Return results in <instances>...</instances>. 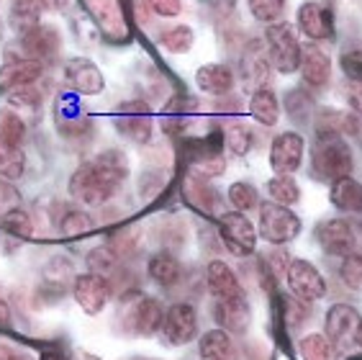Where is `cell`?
Segmentation results:
<instances>
[{"label": "cell", "mask_w": 362, "mask_h": 360, "mask_svg": "<svg viewBox=\"0 0 362 360\" xmlns=\"http://www.w3.org/2000/svg\"><path fill=\"white\" fill-rule=\"evenodd\" d=\"M129 178V159L121 150H105L90 162H83L70 178V196L83 206H103L119 193Z\"/></svg>", "instance_id": "1"}, {"label": "cell", "mask_w": 362, "mask_h": 360, "mask_svg": "<svg viewBox=\"0 0 362 360\" xmlns=\"http://www.w3.org/2000/svg\"><path fill=\"white\" fill-rule=\"evenodd\" d=\"M352 167H355V154L344 134L332 132V129L316 132V145L311 150V170L316 178L334 183L352 173Z\"/></svg>", "instance_id": "2"}, {"label": "cell", "mask_w": 362, "mask_h": 360, "mask_svg": "<svg viewBox=\"0 0 362 360\" xmlns=\"http://www.w3.org/2000/svg\"><path fill=\"white\" fill-rule=\"evenodd\" d=\"M267 42V57H270L272 69H278L280 75H293L300 69V57H303V47L298 42L296 26L288 21H278L267 26L265 31Z\"/></svg>", "instance_id": "3"}, {"label": "cell", "mask_w": 362, "mask_h": 360, "mask_svg": "<svg viewBox=\"0 0 362 360\" xmlns=\"http://www.w3.org/2000/svg\"><path fill=\"white\" fill-rule=\"evenodd\" d=\"M324 332L339 353H355L362 347V314L352 304L329 306L324 317Z\"/></svg>", "instance_id": "4"}, {"label": "cell", "mask_w": 362, "mask_h": 360, "mask_svg": "<svg viewBox=\"0 0 362 360\" xmlns=\"http://www.w3.org/2000/svg\"><path fill=\"white\" fill-rule=\"evenodd\" d=\"M300 229H303V224H300L298 214L291 206H283V203H275V201L259 203L257 235L267 244L280 247V244L293 242V240H298Z\"/></svg>", "instance_id": "5"}, {"label": "cell", "mask_w": 362, "mask_h": 360, "mask_svg": "<svg viewBox=\"0 0 362 360\" xmlns=\"http://www.w3.org/2000/svg\"><path fill=\"white\" fill-rule=\"evenodd\" d=\"M121 322L129 332H136L141 337H152L154 332H162V322H165V309H162L160 298L144 296V293H129L121 306Z\"/></svg>", "instance_id": "6"}, {"label": "cell", "mask_w": 362, "mask_h": 360, "mask_svg": "<svg viewBox=\"0 0 362 360\" xmlns=\"http://www.w3.org/2000/svg\"><path fill=\"white\" fill-rule=\"evenodd\" d=\"M218 237L234 257H250L257 249V229L250 216L237 208L218 214Z\"/></svg>", "instance_id": "7"}, {"label": "cell", "mask_w": 362, "mask_h": 360, "mask_svg": "<svg viewBox=\"0 0 362 360\" xmlns=\"http://www.w3.org/2000/svg\"><path fill=\"white\" fill-rule=\"evenodd\" d=\"M286 283L291 288V293L306 304H316L329 293L327 278L321 276V270L316 268L311 260H291L286 270Z\"/></svg>", "instance_id": "8"}, {"label": "cell", "mask_w": 362, "mask_h": 360, "mask_svg": "<svg viewBox=\"0 0 362 360\" xmlns=\"http://www.w3.org/2000/svg\"><path fill=\"white\" fill-rule=\"evenodd\" d=\"M316 242L319 247L332 257H347L352 252H357V235L355 227L341 219V216H334V219H324L321 224H316Z\"/></svg>", "instance_id": "9"}, {"label": "cell", "mask_w": 362, "mask_h": 360, "mask_svg": "<svg viewBox=\"0 0 362 360\" xmlns=\"http://www.w3.org/2000/svg\"><path fill=\"white\" fill-rule=\"evenodd\" d=\"M306 154V139L298 132H280L270 145V167L275 175L298 173Z\"/></svg>", "instance_id": "10"}, {"label": "cell", "mask_w": 362, "mask_h": 360, "mask_svg": "<svg viewBox=\"0 0 362 360\" xmlns=\"http://www.w3.org/2000/svg\"><path fill=\"white\" fill-rule=\"evenodd\" d=\"M296 26L311 42H327L334 36V13L321 0H306L296 11Z\"/></svg>", "instance_id": "11"}, {"label": "cell", "mask_w": 362, "mask_h": 360, "mask_svg": "<svg viewBox=\"0 0 362 360\" xmlns=\"http://www.w3.org/2000/svg\"><path fill=\"white\" fill-rule=\"evenodd\" d=\"M198 334V312L188 301H177L165 312V322H162V337L168 339V345L182 347L193 342Z\"/></svg>", "instance_id": "12"}, {"label": "cell", "mask_w": 362, "mask_h": 360, "mask_svg": "<svg viewBox=\"0 0 362 360\" xmlns=\"http://www.w3.org/2000/svg\"><path fill=\"white\" fill-rule=\"evenodd\" d=\"M72 293H75V301L80 304L85 314H100L108 304V298H111V283L105 281L103 273H83V276L75 278V283H72Z\"/></svg>", "instance_id": "13"}, {"label": "cell", "mask_w": 362, "mask_h": 360, "mask_svg": "<svg viewBox=\"0 0 362 360\" xmlns=\"http://www.w3.org/2000/svg\"><path fill=\"white\" fill-rule=\"evenodd\" d=\"M214 319L216 327L229 334H244L252 327V306L247 293L234 298H214Z\"/></svg>", "instance_id": "14"}, {"label": "cell", "mask_w": 362, "mask_h": 360, "mask_svg": "<svg viewBox=\"0 0 362 360\" xmlns=\"http://www.w3.org/2000/svg\"><path fill=\"white\" fill-rule=\"evenodd\" d=\"M116 126L124 137H129L136 145H146L152 139V118H149V111L146 106L141 103H129L124 106L116 116Z\"/></svg>", "instance_id": "15"}, {"label": "cell", "mask_w": 362, "mask_h": 360, "mask_svg": "<svg viewBox=\"0 0 362 360\" xmlns=\"http://www.w3.org/2000/svg\"><path fill=\"white\" fill-rule=\"evenodd\" d=\"M195 85H198V90L209 93V96H226L237 85V75H234V69L229 64L223 62L201 64L195 69Z\"/></svg>", "instance_id": "16"}, {"label": "cell", "mask_w": 362, "mask_h": 360, "mask_svg": "<svg viewBox=\"0 0 362 360\" xmlns=\"http://www.w3.org/2000/svg\"><path fill=\"white\" fill-rule=\"evenodd\" d=\"M206 286L214 298H234L244 293L242 281L226 260H211L206 268Z\"/></svg>", "instance_id": "17"}, {"label": "cell", "mask_w": 362, "mask_h": 360, "mask_svg": "<svg viewBox=\"0 0 362 360\" xmlns=\"http://www.w3.org/2000/svg\"><path fill=\"white\" fill-rule=\"evenodd\" d=\"M64 77H67V83L70 88H75L77 93H83V96H98V93H103L105 88V80H103V72L98 69V64H93L90 60H72L64 69Z\"/></svg>", "instance_id": "18"}, {"label": "cell", "mask_w": 362, "mask_h": 360, "mask_svg": "<svg viewBox=\"0 0 362 360\" xmlns=\"http://www.w3.org/2000/svg\"><path fill=\"white\" fill-rule=\"evenodd\" d=\"M21 49L26 57L47 62L59 52V34L49 26H31L21 31Z\"/></svg>", "instance_id": "19"}, {"label": "cell", "mask_w": 362, "mask_h": 360, "mask_svg": "<svg viewBox=\"0 0 362 360\" xmlns=\"http://www.w3.org/2000/svg\"><path fill=\"white\" fill-rule=\"evenodd\" d=\"M300 77L308 88H324L332 80V57L316 44L303 49L300 57Z\"/></svg>", "instance_id": "20"}, {"label": "cell", "mask_w": 362, "mask_h": 360, "mask_svg": "<svg viewBox=\"0 0 362 360\" xmlns=\"http://www.w3.org/2000/svg\"><path fill=\"white\" fill-rule=\"evenodd\" d=\"M198 358L201 360H239V347L231 334L221 327L203 332L198 339Z\"/></svg>", "instance_id": "21"}, {"label": "cell", "mask_w": 362, "mask_h": 360, "mask_svg": "<svg viewBox=\"0 0 362 360\" xmlns=\"http://www.w3.org/2000/svg\"><path fill=\"white\" fill-rule=\"evenodd\" d=\"M42 75H44L42 60L23 57L18 62H11L0 69V88H11V90L28 88V85H34Z\"/></svg>", "instance_id": "22"}, {"label": "cell", "mask_w": 362, "mask_h": 360, "mask_svg": "<svg viewBox=\"0 0 362 360\" xmlns=\"http://www.w3.org/2000/svg\"><path fill=\"white\" fill-rule=\"evenodd\" d=\"M329 201L344 214H362V183L352 175L334 180L329 186Z\"/></svg>", "instance_id": "23"}, {"label": "cell", "mask_w": 362, "mask_h": 360, "mask_svg": "<svg viewBox=\"0 0 362 360\" xmlns=\"http://www.w3.org/2000/svg\"><path fill=\"white\" fill-rule=\"evenodd\" d=\"M250 113L259 126H275L280 121V113H283L278 93L267 88V85L265 88H257L250 98Z\"/></svg>", "instance_id": "24"}, {"label": "cell", "mask_w": 362, "mask_h": 360, "mask_svg": "<svg viewBox=\"0 0 362 360\" xmlns=\"http://www.w3.org/2000/svg\"><path fill=\"white\" fill-rule=\"evenodd\" d=\"M185 198H188L193 206H198L201 211H206V214H216L218 203H221V196H218V191L214 186H209L203 178H198V175H190L188 180H185Z\"/></svg>", "instance_id": "25"}, {"label": "cell", "mask_w": 362, "mask_h": 360, "mask_svg": "<svg viewBox=\"0 0 362 360\" xmlns=\"http://www.w3.org/2000/svg\"><path fill=\"white\" fill-rule=\"evenodd\" d=\"M298 358L300 360H337L339 350L334 347V342L327 337V332H311L306 337L298 339Z\"/></svg>", "instance_id": "26"}, {"label": "cell", "mask_w": 362, "mask_h": 360, "mask_svg": "<svg viewBox=\"0 0 362 360\" xmlns=\"http://www.w3.org/2000/svg\"><path fill=\"white\" fill-rule=\"evenodd\" d=\"M146 270H149V278L160 286H175L182 276L180 260L175 255H170V252H157V255L149 257Z\"/></svg>", "instance_id": "27"}, {"label": "cell", "mask_w": 362, "mask_h": 360, "mask_svg": "<svg viewBox=\"0 0 362 360\" xmlns=\"http://www.w3.org/2000/svg\"><path fill=\"white\" fill-rule=\"evenodd\" d=\"M270 57H267V49L262 52L259 47H252L247 55H244V62H242V75L247 83L255 85L257 88H265L267 77H270Z\"/></svg>", "instance_id": "28"}, {"label": "cell", "mask_w": 362, "mask_h": 360, "mask_svg": "<svg viewBox=\"0 0 362 360\" xmlns=\"http://www.w3.org/2000/svg\"><path fill=\"white\" fill-rule=\"evenodd\" d=\"M23 139H26V121L11 106L0 108V145L21 147Z\"/></svg>", "instance_id": "29"}, {"label": "cell", "mask_w": 362, "mask_h": 360, "mask_svg": "<svg viewBox=\"0 0 362 360\" xmlns=\"http://www.w3.org/2000/svg\"><path fill=\"white\" fill-rule=\"evenodd\" d=\"M267 193H270V201L283 206H296L300 201V186L293 175H272L267 180Z\"/></svg>", "instance_id": "30"}, {"label": "cell", "mask_w": 362, "mask_h": 360, "mask_svg": "<svg viewBox=\"0 0 362 360\" xmlns=\"http://www.w3.org/2000/svg\"><path fill=\"white\" fill-rule=\"evenodd\" d=\"M195 44V31L185 23L165 28L160 34V47L168 49L170 55H188Z\"/></svg>", "instance_id": "31"}, {"label": "cell", "mask_w": 362, "mask_h": 360, "mask_svg": "<svg viewBox=\"0 0 362 360\" xmlns=\"http://www.w3.org/2000/svg\"><path fill=\"white\" fill-rule=\"evenodd\" d=\"M286 111L291 116V121H296V124H308V118L314 113V98H311V93L303 88L291 90L286 96Z\"/></svg>", "instance_id": "32"}, {"label": "cell", "mask_w": 362, "mask_h": 360, "mask_svg": "<svg viewBox=\"0 0 362 360\" xmlns=\"http://www.w3.org/2000/svg\"><path fill=\"white\" fill-rule=\"evenodd\" d=\"M288 0H247V8L255 21L272 26V23L283 21V13H286Z\"/></svg>", "instance_id": "33"}, {"label": "cell", "mask_w": 362, "mask_h": 360, "mask_svg": "<svg viewBox=\"0 0 362 360\" xmlns=\"http://www.w3.org/2000/svg\"><path fill=\"white\" fill-rule=\"evenodd\" d=\"M23 173H26V154L21 147L0 145V178L18 180Z\"/></svg>", "instance_id": "34"}, {"label": "cell", "mask_w": 362, "mask_h": 360, "mask_svg": "<svg viewBox=\"0 0 362 360\" xmlns=\"http://www.w3.org/2000/svg\"><path fill=\"white\" fill-rule=\"evenodd\" d=\"M223 142L229 147V152L237 154V157H244V154L252 150V145H255L252 129L247 124H242V121H231V124L223 129Z\"/></svg>", "instance_id": "35"}, {"label": "cell", "mask_w": 362, "mask_h": 360, "mask_svg": "<svg viewBox=\"0 0 362 360\" xmlns=\"http://www.w3.org/2000/svg\"><path fill=\"white\" fill-rule=\"evenodd\" d=\"M229 203L237 211H252V208H259V193L257 188L250 186V183H244V180H237V183H231L229 186Z\"/></svg>", "instance_id": "36"}, {"label": "cell", "mask_w": 362, "mask_h": 360, "mask_svg": "<svg viewBox=\"0 0 362 360\" xmlns=\"http://www.w3.org/2000/svg\"><path fill=\"white\" fill-rule=\"evenodd\" d=\"M39 11H42L39 0H16L11 18H13V23L21 31H26L31 26H39Z\"/></svg>", "instance_id": "37"}, {"label": "cell", "mask_w": 362, "mask_h": 360, "mask_svg": "<svg viewBox=\"0 0 362 360\" xmlns=\"http://www.w3.org/2000/svg\"><path fill=\"white\" fill-rule=\"evenodd\" d=\"M0 224H3V229H6V232H11V235H16V237H23V240L34 235L31 216H28L23 208H11L8 214L0 216Z\"/></svg>", "instance_id": "38"}, {"label": "cell", "mask_w": 362, "mask_h": 360, "mask_svg": "<svg viewBox=\"0 0 362 360\" xmlns=\"http://www.w3.org/2000/svg\"><path fill=\"white\" fill-rule=\"evenodd\" d=\"M339 278L347 288H352V291H362V255L352 252V255L341 257Z\"/></svg>", "instance_id": "39"}, {"label": "cell", "mask_w": 362, "mask_h": 360, "mask_svg": "<svg viewBox=\"0 0 362 360\" xmlns=\"http://www.w3.org/2000/svg\"><path fill=\"white\" fill-rule=\"evenodd\" d=\"M223 173H226V159H223V154L209 152L193 159V175H198V178H218Z\"/></svg>", "instance_id": "40"}, {"label": "cell", "mask_w": 362, "mask_h": 360, "mask_svg": "<svg viewBox=\"0 0 362 360\" xmlns=\"http://www.w3.org/2000/svg\"><path fill=\"white\" fill-rule=\"evenodd\" d=\"M59 229H62L64 237L77 240V237L88 235V232L93 229V216L88 214V211H70V214H64Z\"/></svg>", "instance_id": "41"}, {"label": "cell", "mask_w": 362, "mask_h": 360, "mask_svg": "<svg viewBox=\"0 0 362 360\" xmlns=\"http://www.w3.org/2000/svg\"><path fill=\"white\" fill-rule=\"evenodd\" d=\"M88 3H90L93 13L98 16V21L105 23V26H111V23L121 21L119 3H116V0H88Z\"/></svg>", "instance_id": "42"}, {"label": "cell", "mask_w": 362, "mask_h": 360, "mask_svg": "<svg viewBox=\"0 0 362 360\" xmlns=\"http://www.w3.org/2000/svg\"><path fill=\"white\" fill-rule=\"evenodd\" d=\"M8 103L21 106V108H39V106H42V96H39V90H36L34 85H28V88L13 90L11 98H8Z\"/></svg>", "instance_id": "43"}, {"label": "cell", "mask_w": 362, "mask_h": 360, "mask_svg": "<svg viewBox=\"0 0 362 360\" xmlns=\"http://www.w3.org/2000/svg\"><path fill=\"white\" fill-rule=\"evenodd\" d=\"M146 8L162 18H177L182 13V0H144Z\"/></svg>", "instance_id": "44"}, {"label": "cell", "mask_w": 362, "mask_h": 360, "mask_svg": "<svg viewBox=\"0 0 362 360\" xmlns=\"http://www.w3.org/2000/svg\"><path fill=\"white\" fill-rule=\"evenodd\" d=\"M88 265L95 273H105V270H111L116 265V257H113V252L108 247H98L88 255Z\"/></svg>", "instance_id": "45"}, {"label": "cell", "mask_w": 362, "mask_h": 360, "mask_svg": "<svg viewBox=\"0 0 362 360\" xmlns=\"http://www.w3.org/2000/svg\"><path fill=\"white\" fill-rule=\"evenodd\" d=\"M308 317V306L306 301H300V298H288V304H286V319H288V327H296L300 325L303 319Z\"/></svg>", "instance_id": "46"}, {"label": "cell", "mask_w": 362, "mask_h": 360, "mask_svg": "<svg viewBox=\"0 0 362 360\" xmlns=\"http://www.w3.org/2000/svg\"><path fill=\"white\" fill-rule=\"evenodd\" d=\"M344 101H347L349 111L355 116H362V80H352L344 88Z\"/></svg>", "instance_id": "47"}, {"label": "cell", "mask_w": 362, "mask_h": 360, "mask_svg": "<svg viewBox=\"0 0 362 360\" xmlns=\"http://www.w3.org/2000/svg\"><path fill=\"white\" fill-rule=\"evenodd\" d=\"M11 208H18V193L16 188L0 183V214H8Z\"/></svg>", "instance_id": "48"}, {"label": "cell", "mask_w": 362, "mask_h": 360, "mask_svg": "<svg viewBox=\"0 0 362 360\" xmlns=\"http://www.w3.org/2000/svg\"><path fill=\"white\" fill-rule=\"evenodd\" d=\"M267 263H270V268H272V273H286L288 270V263H291V260H288V255L286 252H272V255H267Z\"/></svg>", "instance_id": "49"}, {"label": "cell", "mask_w": 362, "mask_h": 360, "mask_svg": "<svg viewBox=\"0 0 362 360\" xmlns=\"http://www.w3.org/2000/svg\"><path fill=\"white\" fill-rule=\"evenodd\" d=\"M0 360H31V358H28L26 353H21V350H16V347L0 342Z\"/></svg>", "instance_id": "50"}, {"label": "cell", "mask_w": 362, "mask_h": 360, "mask_svg": "<svg viewBox=\"0 0 362 360\" xmlns=\"http://www.w3.org/2000/svg\"><path fill=\"white\" fill-rule=\"evenodd\" d=\"M67 3H70V0H39L42 11H52V13H57V11L67 8Z\"/></svg>", "instance_id": "51"}, {"label": "cell", "mask_w": 362, "mask_h": 360, "mask_svg": "<svg viewBox=\"0 0 362 360\" xmlns=\"http://www.w3.org/2000/svg\"><path fill=\"white\" fill-rule=\"evenodd\" d=\"M3 327H11V306L6 298H0V330Z\"/></svg>", "instance_id": "52"}, {"label": "cell", "mask_w": 362, "mask_h": 360, "mask_svg": "<svg viewBox=\"0 0 362 360\" xmlns=\"http://www.w3.org/2000/svg\"><path fill=\"white\" fill-rule=\"evenodd\" d=\"M80 360H98V358H90V355H80Z\"/></svg>", "instance_id": "53"}]
</instances>
